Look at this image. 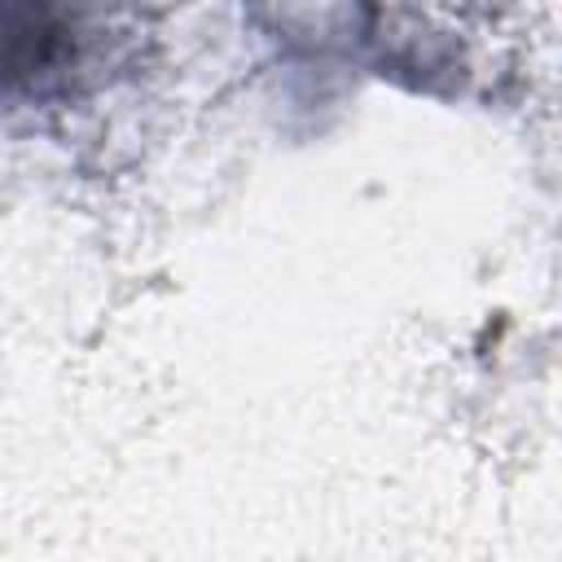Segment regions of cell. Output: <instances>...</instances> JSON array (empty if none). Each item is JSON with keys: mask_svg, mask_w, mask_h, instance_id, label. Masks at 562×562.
Segmentation results:
<instances>
[{"mask_svg": "<svg viewBox=\"0 0 562 562\" xmlns=\"http://www.w3.org/2000/svg\"><path fill=\"white\" fill-rule=\"evenodd\" d=\"M83 53V0H0V101L70 88Z\"/></svg>", "mask_w": 562, "mask_h": 562, "instance_id": "6da1fadb", "label": "cell"}]
</instances>
